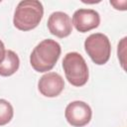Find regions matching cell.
Listing matches in <instances>:
<instances>
[{"label":"cell","instance_id":"6da1fadb","mask_svg":"<svg viewBox=\"0 0 127 127\" xmlns=\"http://www.w3.org/2000/svg\"><path fill=\"white\" fill-rule=\"evenodd\" d=\"M61 53L62 49L58 42L52 39L43 40L31 53L30 64L38 72L50 71L60 59Z\"/></svg>","mask_w":127,"mask_h":127},{"label":"cell","instance_id":"ba28073f","mask_svg":"<svg viewBox=\"0 0 127 127\" xmlns=\"http://www.w3.org/2000/svg\"><path fill=\"white\" fill-rule=\"evenodd\" d=\"M64 87V81L57 72H48L44 74L38 82L39 91L46 97H56L60 95Z\"/></svg>","mask_w":127,"mask_h":127},{"label":"cell","instance_id":"277c9868","mask_svg":"<svg viewBox=\"0 0 127 127\" xmlns=\"http://www.w3.org/2000/svg\"><path fill=\"white\" fill-rule=\"evenodd\" d=\"M84 50L95 64L102 65L109 61L111 44L108 37L104 34L94 33L85 39Z\"/></svg>","mask_w":127,"mask_h":127},{"label":"cell","instance_id":"8fae6325","mask_svg":"<svg viewBox=\"0 0 127 127\" xmlns=\"http://www.w3.org/2000/svg\"><path fill=\"white\" fill-rule=\"evenodd\" d=\"M5 53H6V50H5L4 44H3V42L0 40V64L3 62V60H4V58H5Z\"/></svg>","mask_w":127,"mask_h":127},{"label":"cell","instance_id":"8992f818","mask_svg":"<svg viewBox=\"0 0 127 127\" xmlns=\"http://www.w3.org/2000/svg\"><path fill=\"white\" fill-rule=\"evenodd\" d=\"M100 24V16L93 9H78L72 15V25L80 32L85 33L97 28Z\"/></svg>","mask_w":127,"mask_h":127},{"label":"cell","instance_id":"30bf717a","mask_svg":"<svg viewBox=\"0 0 127 127\" xmlns=\"http://www.w3.org/2000/svg\"><path fill=\"white\" fill-rule=\"evenodd\" d=\"M14 115L13 106L5 99H0V126L8 124Z\"/></svg>","mask_w":127,"mask_h":127},{"label":"cell","instance_id":"3957f363","mask_svg":"<svg viewBox=\"0 0 127 127\" xmlns=\"http://www.w3.org/2000/svg\"><path fill=\"white\" fill-rule=\"evenodd\" d=\"M63 68L67 81L73 86H82L88 80V67L83 57L76 53H67L63 60Z\"/></svg>","mask_w":127,"mask_h":127},{"label":"cell","instance_id":"9c48e42d","mask_svg":"<svg viewBox=\"0 0 127 127\" xmlns=\"http://www.w3.org/2000/svg\"><path fill=\"white\" fill-rule=\"evenodd\" d=\"M20 65V60L18 55L11 51L8 50L5 53V58L3 62L0 64V75L1 76H10L14 74Z\"/></svg>","mask_w":127,"mask_h":127},{"label":"cell","instance_id":"52a82bcc","mask_svg":"<svg viewBox=\"0 0 127 127\" xmlns=\"http://www.w3.org/2000/svg\"><path fill=\"white\" fill-rule=\"evenodd\" d=\"M48 29L50 33L58 38H65L72 31V24L69 16L61 11L54 12L48 19Z\"/></svg>","mask_w":127,"mask_h":127},{"label":"cell","instance_id":"7a4b0ae2","mask_svg":"<svg viewBox=\"0 0 127 127\" xmlns=\"http://www.w3.org/2000/svg\"><path fill=\"white\" fill-rule=\"evenodd\" d=\"M44 16L43 4L38 0H24L17 5L13 24L20 31H30L35 29Z\"/></svg>","mask_w":127,"mask_h":127},{"label":"cell","instance_id":"5b68a950","mask_svg":"<svg viewBox=\"0 0 127 127\" xmlns=\"http://www.w3.org/2000/svg\"><path fill=\"white\" fill-rule=\"evenodd\" d=\"M92 111L90 106L80 100L67 104L64 110V117L68 124L73 127H83L91 120Z\"/></svg>","mask_w":127,"mask_h":127}]
</instances>
